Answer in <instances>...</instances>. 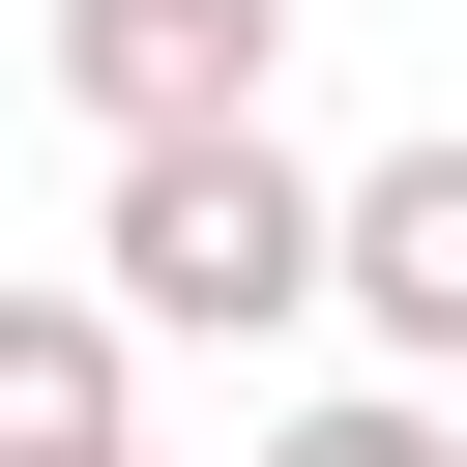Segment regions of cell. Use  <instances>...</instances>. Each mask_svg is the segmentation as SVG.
Here are the masks:
<instances>
[{
    "label": "cell",
    "mask_w": 467,
    "mask_h": 467,
    "mask_svg": "<svg viewBox=\"0 0 467 467\" xmlns=\"http://www.w3.org/2000/svg\"><path fill=\"white\" fill-rule=\"evenodd\" d=\"M88 467H146V438H88Z\"/></svg>",
    "instance_id": "8992f818"
},
{
    "label": "cell",
    "mask_w": 467,
    "mask_h": 467,
    "mask_svg": "<svg viewBox=\"0 0 467 467\" xmlns=\"http://www.w3.org/2000/svg\"><path fill=\"white\" fill-rule=\"evenodd\" d=\"M117 379H146V350H117L88 292H0V467H88V438H117Z\"/></svg>",
    "instance_id": "277c9868"
},
{
    "label": "cell",
    "mask_w": 467,
    "mask_h": 467,
    "mask_svg": "<svg viewBox=\"0 0 467 467\" xmlns=\"http://www.w3.org/2000/svg\"><path fill=\"white\" fill-rule=\"evenodd\" d=\"M263 58H292V0H58L88 146H204V117H263Z\"/></svg>",
    "instance_id": "7a4b0ae2"
},
{
    "label": "cell",
    "mask_w": 467,
    "mask_h": 467,
    "mask_svg": "<svg viewBox=\"0 0 467 467\" xmlns=\"http://www.w3.org/2000/svg\"><path fill=\"white\" fill-rule=\"evenodd\" d=\"M292 292H321V175H292L263 117L117 146V204H88V321H117V350H263Z\"/></svg>",
    "instance_id": "6da1fadb"
},
{
    "label": "cell",
    "mask_w": 467,
    "mask_h": 467,
    "mask_svg": "<svg viewBox=\"0 0 467 467\" xmlns=\"http://www.w3.org/2000/svg\"><path fill=\"white\" fill-rule=\"evenodd\" d=\"M321 292H350L409 379H467V117L379 146V175H321Z\"/></svg>",
    "instance_id": "3957f363"
},
{
    "label": "cell",
    "mask_w": 467,
    "mask_h": 467,
    "mask_svg": "<svg viewBox=\"0 0 467 467\" xmlns=\"http://www.w3.org/2000/svg\"><path fill=\"white\" fill-rule=\"evenodd\" d=\"M263 467H438V409H409V379H350V409H292Z\"/></svg>",
    "instance_id": "5b68a950"
}]
</instances>
